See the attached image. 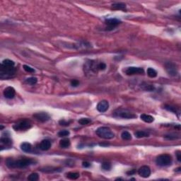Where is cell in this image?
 Instances as JSON below:
<instances>
[{
  "mask_svg": "<svg viewBox=\"0 0 181 181\" xmlns=\"http://www.w3.org/2000/svg\"><path fill=\"white\" fill-rule=\"evenodd\" d=\"M96 133L99 137L105 139H111L115 136L113 131L107 127H100L96 129Z\"/></svg>",
  "mask_w": 181,
  "mask_h": 181,
  "instance_id": "2",
  "label": "cell"
},
{
  "mask_svg": "<svg viewBox=\"0 0 181 181\" xmlns=\"http://www.w3.org/2000/svg\"><path fill=\"white\" fill-rule=\"evenodd\" d=\"M51 147V143L48 139L42 140L40 144V149L42 151H47Z\"/></svg>",
  "mask_w": 181,
  "mask_h": 181,
  "instance_id": "14",
  "label": "cell"
},
{
  "mask_svg": "<svg viewBox=\"0 0 181 181\" xmlns=\"http://www.w3.org/2000/svg\"><path fill=\"white\" fill-rule=\"evenodd\" d=\"M97 68L100 70H105V68H106V65H105V63H103V62H101L100 64L98 65Z\"/></svg>",
  "mask_w": 181,
  "mask_h": 181,
  "instance_id": "33",
  "label": "cell"
},
{
  "mask_svg": "<svg viewBox=\"0 0 181 181\" xmlns=\"http://www.w3.org/2000/svg\"><path fill=\"white\" fill-rule=\"evenodd\" d=\"M134 173H135V171L134 170H132V171H128V172H127V175H132V174H134Z\"/></svg>",
  "mask_w": 181,
  "mask_h": 181,
  "instance_id": "37",
  "label": "cell"
},
{
  "mask_svg": "<svg viewBox=\"0 0 181 181\" xmlns=\"http://www.w3.org/2000/svg\"><path fill=\"white\" fill-rule=\"evenodd\" d=\"M165 109L168 110V111H171V112H173V113H176V109L175 107H173L171 106V105H165V108H164Z\"/></svg>",
  "mask_w": 181,
  "mask_h": 181,
  "instance_id": "31",
  "label": "cell"
},
{
  "mask_svg": "<svg viewBox=\"0 0 181 181\" xmlns=\"http://www.w3.org/2000/svg\"><path fill=\"white\" fill-rule=\"evenodd\" d=\"M0 141H1L2 144H4L6 146H11V144H12L11 139L8 136H2L0 139Z\"/></svg>",
  "mask_w": 181,
  "mask_h": 181,
  "instance_id": "18",
  "label": "cell"
},
{
  "mask_svg": "<svg viewBox=\"0 0 181 181\" xmlns=\"http://www.w3.org/2000/svg\"><path fill=\"white\" fill-rule=\"evenodd\" d=\"M82 166H84V167H85V168H89V167H90V166H91V164H90V163H89V162L85 161V162H83Z\"/></svg>",
  "mask_w": 181,
  "mask_h": 181,
  "instance_id": "36",
  "label": "cell"
},
{
  "mask_svg": "<svg viewBox=\"0 0 181 181\" xmlns=\"http://www.w3.org/2000/svg\"><path fill=\"white\" fill-rule=\"evenodd\" d=\"M176 156H177V159H178V161L179 162L181 161V153L180 151H178L176 152Z\"/></svg>",
  "mask_w": 181,
  "mask_h": 181,
  "instance_id": "35",
  "label": "cell"
},
{
  "mask_svg": "<svg viewBox=\"0 0 181 181\" xmlns=\"http://www.w3.org/2000/svg\"><path fill=\"white\" fill-rule=\"evenodd\" d=\"M60 145L62 148H63V149L68 148V147L70 146V139H62V140L60 141Z\"/></svg>",
  "mask_w": 181,
  "mask_h": 181,
  "instance_id": "20",
  "label": "cell"
},
{
  "mask_svg": "<svg viewBox=\"0 0 181 181\" xmlns=\"http://www.w3.org/2000/svg\"><path fill=\"white\" fill-rule=\"evenodd\" d=\"M38 179H39V176L36 173H31L30 176H28V180L30 181H37Z\"/></svg>",
  "mask_w": 181,
  "mask_h": 181,
  "instance_id": "26",
  "label": "cell"
},
{
  "mask_svg": "<svg viewBox=\"0 0 181 181\" xmlns=\"http://www.w3.org/2000/svg\"><path fill=\"white\" fill-rule=\"evenodd\" d=\"M96 108L100 113H105L109 108V103L105 100L101 101L98 103Z\"/></svg>",
  "mask_w": 181,
  "mask_h": 181,
  "instance_id": "12",
  "label": "cell"
},
{
  "mask_svg": "<svg viewBox=\"0 0 181 181\" xmlns=\"http://www.w3.org/2000/svg\"><path fill=\"white\" fill-rule=\"evenodd\" d=\"M166 70L167 72L168 73L169 75H171L172 77H175L178 74V70L176 68V66L175 64L172 63V62H167L166 65Z\"/></svg>",
  "mask_w": 181,
  "mask_h": 181,
  "instance_id": "9",
  "label": "cell"
},
{
  "mask_svg": "<svg viewBox=\"0 0 181 181\" xmlns=\"http://www.w3.org/2000/svg\"><path fill=\"white\" fill-rule=\"evenodd\" d=\"M2 65H4V66H6V67H14L15 63H14V62L12 61V60L7 59V60H3Z\"/></svg>",
  "mask_w": 181,
  "mask_h": 181,
  "instance_id": "25",
  "label": "cell"
},
{
  "mask_svg": "<svg viewBox=\"0 0 181 181\" xmlns=\"http://www.w3.org/2000/svg\"><path fill=\"white\" fill-rule=\"evenodd\" d=\"M59 124L62 126H69L70 124V122L66 121L65 120H61L59 121Z\"/></svg>",
  "mask_w": 181,
  "mask_h": 181,
  "instance_id": "32",
  "label": "cell"
},
{
  "mask_svg": "<svg viewBox=\"0 0 181 181\" xmlns=\"http://www.w3.org/2000/svg\"><path fill=\"white\" fill-rule=\"evenodd\" d=\"M38 82V79L36 77H30V78H28L26 80V83L28 85H35V84H37Z\"/></svg>",
  "mask_w": 181,
  "mask_h": 181,
  "instance_id": "24",
  "label": "cell"
},
{
  "mask_svg": "<svg viewBox=\"0 0 181 181\" xmlns=\"http://www.w3.org/2000/svg\"><path fill=\"white\" fill-rule=\"evenodd\" d=\"M144 69L141 67H128L125 70V73L127 75H134V74H144Z\"/></svg>",
  "mask_w": 181,
  "mask_h": 181,
  "instance_id": "8",
  "label": "cell"
},
{
  "mask_svg": "<svg viewBox=\"0 0 181 181\" xmlns=\"http://www.w3.org/2000/svg\"><path fill=\"white\" fill-rule=\"evenodd\" d=\"M134 135L136 136V138L138 139H140V138H143V137H147L149 136V134L147 133L146 132L144 131H136L135 133H134Z\"/></svg>",
  "mask_w": 181,
  "mask_h": 181,
  "instance_id": "19",
  "label": "cell"
},
{
  "mask_svg": "<svg viewBox=\"0 0 181 181\" xmlns=\"http://www.w3.org/2000/svg\"><path fill=\"white\" fill-rule=\"evenodd\" d=\"M172 157L169 154H161L156 159V164L159 166H168L172 164Z\"/></svg>",
  "mask_w": 181,
  "mask_h": 181,
  "instance_id": "4",
  "label": "cell"
},
{
  "mask_svg": "<svg viewBox=\"0 0 181 181\" xmlns=\"http://www.w3.org/2000/svg\"><path fill=\"white\" fill-rule=\"evenodd\" d=\"M66 176L68 178L71 179V180H77V178H79V173H73V172H70L66 174Z\"/></svg>",
  "mask_w": 181,
  "mask_h": 181,
  "instance_id": "22",
  "label": "cell"
},
{
  "mask_svg": "<svg viewBox=\"0 0 181 181\" xmlns=\"http://www.w3.org/2000/svg\"><path fill=\"white\" fill-rule=\"evenodd\" d=\"M23 69H24V70H25L26 72H29V73L35 72L34 69H33L32 67H29V66H28V65H23Z\"/></svg>",
  "mask_w": 181,
  "mask_h": 181,
  "instance_id": "30",
  "label": "cell"
},
{
  "mask_svg": "<svg viewBox=\"0 0 181 181\" xmlns=\"http://www.w3.org/2000/svg\"><path fill=\"white\" fill-rule=\"evenodd\" d=\"M138 173L141 177L146 178H149L151 175V169L149 166H143L138 170Z\"/></svg>",
  "mask_w": 181,
  "mask_h": 181,
  "instance_id": "11",
  "label": "cell"
},
{
  "mask_svg": "<svg viewBox=\"0 0 181 181\" xmlns=\"http://www.w3.org/2000/svg\"><path fill=\"white\" fill-rule=\"evenodd\" d=\"M71 85H72V86L77 87L79 85V82L78 80H72V82H71Z\"/></svg>",
  "mask_w": 181,
  "mask_h": 181,
  "instance_id": "34",
  "label": "cell"
},
{
  "mask_svg": "<svg viewBox=\"0 0 181 181\" xmlns=\"http://www.w3.org/2000/svg\"><path fill=\"white\" fill-rule=\"evenodd\" d=\"M112 9L114 10H125L126 9V4L122 2L114 3L112 4Z\"/></svg>",
  "mask_w": 181,
  "mask_h": 181,
  "instance_id": "15",
  "label": "cell"
},
{
  "mask_svg": "<svg viewBox=\"0 0 181 181\" xmlns=\"http://www.w3.org/2000/svg\"><path fill=\"white\" fill-rule=\"evenodd\" d=\"M121 136L122 139H123V140H125V141H129V140L132 139L131 134L127 131L122 132L121 134Z\"/></svg>",
  "mask_w": 181,
  "mask_h": 181,
  "instance_id": "21",
  "label": "cell"
},
{
  "mask_svg": "<svg viewBox=\"0 0 181 181\" xmlns=\"http://www.w3.org/2000/svg\"><path fill=\"white\" fill-rule=\"evenodd\" d=\"M33 117L37 120L42 122H45L48 121L50 119V115L47 113H45V112H40V113H35V114L33 115Z\"/></svg>",
  "mask_w": 181,
  "mask_h": 181,
  "instance_id": "10",
  "label": "cell"
},
{
  "mask_svg": "<svg viewBox=\"0 0 181 181\" xmlns=\"http://www.w3.org/2000/svg\"><path fill=\"white\" fill-rule=\"evenodd\" d=\"M21 149L24 152H30L32 149V146L28 142H23L21 144Z\"/></svg>",
  "mask_w": 181,
  "mask_h": 181,
  "instance_id": "17",
  "label": "cell"
},
{
  "mask_svg": "<svg viewBox=\"0 0 181 181\" xmlns=\"http://www.w3.org/2000/svg\"><path fill=\"white\" fill-rule=\"evenodd\" d=\"M16 69L14 67H6L1 65L0 68V77L1 78H9L15 74Z\"/></svg>",
  "mask_w": 181,
  "mask_h": 181,
  "instance_id": "5",
  "label": "cell"
},
{
  "mask_svg": "<svg viewBox=\"0 0 181 181\" xmlns=\"http://www.w3.org/2000/svg\"><path fill=\"white\" fill-rule=\"evenodd\" d=\"M147 74L151 78H155L157 76V72L153 68H148L147 70Z\"/></svg>",
  "mask_w": 181,
  "mask_h": 181,
  "instance_id": "23",
  "label": "cell"
},
{
  "mask_svg": "<svg viewBox=\"0 0 181 181\" xmlns=\"http://www.w3.org/2000/svg\"><path fill=\"white\" fill-rule=\"evenodd\" d=\"M130 180H135V179L134 178H131Z\"/></svg>",
  "mask_w": 181,
  "mask_h": 181,
  "instance_id": "38",
  "label": "cell"
},
{
  "mask_svg": "<svg viewBox=\"0 0 181 181\" xmlns=\"http://www.w3.org/2000/svg\"><path fill=\"white\" fill-rule=\"evenodd\" d=\"M78 122L82 125H86V124H89L91 122V120L89 119V118H81Z\"/></svg>",
  "mask_w": 181,
  "mask_h": 181,
  "instance_id": "27",
  "label": "cell"
},
{
  "mask_svg": "<svg viewBox=\"0 0 181 181\" xmlns=\"http://www.w3.org/2000/svg\"><path fill=\"white\" fill-rule=\"evenodd\" d=\"M70 132L67 130H62L58 132V136L60 137H65V136L70 135Z\"/></svg>",
  "mask_w": 181,
  "mask_h": 181,
  "instance_id": "29",
  "label": "cell"
},
{
  "mask_svg": "<svg viewBox=\"0 0 181 181\" xmlns=\"http://www.w3.org/2000/svg\"><path fill=\"white\" fill-rule=\"evenodd\" d=\"M35 163H36L35 160L28 158H23L17 160H15L12 158H9L6 161V164L9 168H23Z\"/></svg>",
  "mask_w": 181,
  "mask_h": 181,
  "instance_id": "1",
  "label": "cell"
},
{
  "mask_svg": "<svg viewBox=\"0 0 181 181\" xmlns=\"http://www.w3.org/2000/svg\"><path fill=\"white\" fill-rule=\"evenodd\" d=\"M105 23V24L107 25L106 30H112L119 25L120 23H121V21L117 19V18H108V19H106Z\"/></svg>",
  "mask_w": 181,
  "mask_h": 181,
  "instance_id": "6",
  "label": "cell"
},
{
  "mask_svg": "<svg viewBox=\"0 0 181 181\" xmlns=\"http://www.w3.org/2000/svg\"><path fill=\"white\" fill-rule=\"evenodd\" d=\"M140 118L141 119V120H143V121L146 122V123H151L154 120V117H152L150 115L141 114L140 115Z\"/></svg>",
  "mask_w": 181,
  "mask_h": 181,
  "instance_id": "16",
  "label": "cell"
},
{
  "mask_svg": "<svg viewBox=\"0 0 181 181\" xmlns=\"http://www.w3.org/2000/svg\"><path fill=\"white\" fill-rule=\"evenodd\" d=\"M15 89L13 87H7L4 91V96L6 98H8V99H12V98H14V96H15Z\"/></svg>",
  "mask_w": 181,
  "mask_h": 181,
  "instance_id": "13",
  "label": "cell"
},
{
  "mask_svg": "<svg viewBox=\"0 0 181 181\" xmlns=\"http://www.w3.org/2000/svg\"><path fill=\"white\" fill-rule=\"evenodd\" d=\"M113 115L115 117H120L123 119H134L136 117V115L134 113L124 109H117L115 110Z\"/></svg>",
  "mask_w": 181,
  "mask_h": 181,
  "instance_id": "3",
  "label": "cell"
},
{
  "mask_svg": "<svg viewBox=\"0 0 181 181\" xmlns=\"http://www.w3.org/2000/svg\"><path fill=\"white\" fill-rule=\"evenodd\" d=\"M102 168L103 169V170H105V171H110V169H111V164H109V163H108V162H105V163H103V164H102Z\"/></svg>",
  "mask_w": 181,
  "mask_h": 181,
  "instance_id": "28",
  "label": "cell"
},
{
  "mask_svg": "<svg viewBox=\"0 0 181 181\" xmlns=\"http://www.w3.org/2000/svg\"><path fill=\"white\" fill-rule=\"evenodd\" d=\"M31 124L28 120H21L14 125V129L17 130H26L30 128Z\"/></svg>",
  "mask_w": 181,
  "mask_h": 181,
  "instance_id": "7",
  "label": "cell"
}]
</instances>
